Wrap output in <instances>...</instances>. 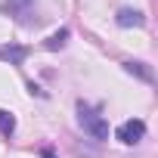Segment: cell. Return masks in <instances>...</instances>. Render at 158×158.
Wrapping results in <instances>:
<instances>
[{"instance_id": "1", "label": "cell", "mask_w": 158, "mask_h": 158, "mask_svg": "<svg viewBox=\"0 0 158 158\" xmlns=\"http://www.w3.org/2000/svg\"><path fill=\"white\" fill-rule=\"evenodd\" d=\"M77 124L84 127V133H90L96 143H102V139H109V121L99 115V112H93V109H87L84 102L77 106Z\"/></svg>"}, {"instance_id": "2", "label": "cell", "mask_w": 158, "mask_h": 158, "mask_svg": "<svg viewBox=\"0 0 158 158\" xmlns=\"http://www.w3.org/2000/svg\"><path fill=\"white\" fill-rule=\"evenodd\" d=\"M115 136H118L124 146H136V143H143V136H146V121L130 118V121H124V124L115 130Z\"/></svg>"}, {"instance_id": "3", "label": "cell", "mask_w": 158, "mask_h": 158, "mask_svg": "<svg viewBox=\"0 0 158 158\" xmlns=\"http://www.w3.org/2000/svg\"><path fill=\"white\" fill-rule=\"evenodd\" d=\"M0 10L3 13H10L13 19H19V22H31V16H34V0H3L0 3Z\"/></svg>"}, {"instance_id": "4", "label": "cell", "mask_w": 158, "mask_h": 158, "mask_svg": "<svg viewBox=\"0 0 158 158\" xmlns=\"http://www.w3.org/2000/svg\"><path fill=\"white\" fill-rule=\"evenodd\" d=\"M25 56H28V47H22V44H0V59L10 65H22Z\"/></svg>"}, {"instance_id": "5", "label": "cell", "mask_w": 158, "mask_h": 158, "mask_svg": "<svg viewBox=\"0 0 158 158\" xmlns=\"http://www.w3.org/2000/svg\"><path fill=\"white\" fill-rule=\"evenodd\" d=\"M115 22H118L121 28H143V25H146V16H143L139 10H121V13L115 16Z\"/></svg>"}, {"instance_id": "6", "label": "cell", "mask_w": 158, "mask_h": 158, "mask_svg": "<svg viewBox=\"0 0 158 158\" xmlns=\"http://www.w3.org/2000/svg\"><path fill=\"white\" fill-rule=\"evenodd\" d=\"M124 71H127V74H133V77H139V81H146V84H152V77H155V74H152V68H149L146 62H133V59H130V62H124Z\"/></svg>"}, {"instance_id": "7", "label": "cell", "mask_w": 158, "mask_h": 158, "mask_svg": "<svg viewBox=\"0 0 158 158\" xmlns=\"http://www.w3.org/2000/svg\"><path fill=\"white\" fill-rule=\"evenodd\" d=\"M65 44H68V28H59V31H53V34L44 40V47H47V50H62Z\"/></svg>"}, {"instance_id": "8", "label": "cell", "mask_w": 158, "mask_h": 158, "mask_svg": "<svg viewBox=\"0 0 158 158\" xmlns=\"http://www.w3.org/2000/svg\"><path fill=\"white\" fill-rule=\"evenodd\" d=\"M13 130H16V118H13L10 112H3V109H0V133L13 136Z\"/></svg>"}, {"instance_id": "9", "label": "cell", "mask_w": 158, "mask_h": 158, "mask_svg": "<svg viewBox=\"0 0 158 158\" xmlns=\"http://www.w3.org/2000/svg\"><path fill=\"white\" fill-rule=\"evenodd\" d=\"M44 158H53V152H50V149H47V152H44Z\"/></svg>"}]
</instances>
